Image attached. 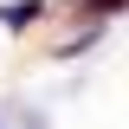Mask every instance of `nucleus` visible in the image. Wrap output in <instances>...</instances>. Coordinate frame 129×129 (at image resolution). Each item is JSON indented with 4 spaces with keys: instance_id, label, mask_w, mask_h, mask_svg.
Returning <instances> with one entry per match:
<instances>
[{
    "instance_id": "1",
    "label": "nucleus",
    "mask_w": 129,
    "mask_h": 129,
    "mask_svg": "<svg viewBox=\"0 0 129 129\" xmlns=\"http://www.w3.org/2000/svg\"><path fill=\"white\" fill-rule=\"evenodd\" d=\"M32 19H45V0H7L0 7V26H13V32H26Z\"/></svg>"
},
{
    "instance_id": "2",
    "label": "nucleus",
    "mask_w": 129,
    "mask_h": 129,
    "mask_svg": "<svg viewBox=\"0 0 129 129\" xmlns=\"http://www.w3.org/2000/svg\"><path fill=\"white\" fill-rule=\"evenodd\" d=\"M64 7H78L84 19H97V26H103V19H116V13H123V0H64Z\"/></svg>"
}]
</instances>
